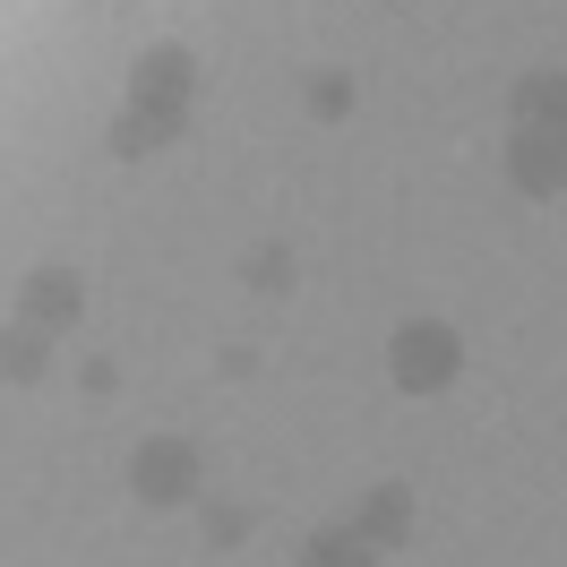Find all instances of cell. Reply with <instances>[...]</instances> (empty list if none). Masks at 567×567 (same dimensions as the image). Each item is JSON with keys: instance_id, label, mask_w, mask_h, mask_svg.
<instances>
[{"instance_id": "obj_3", "label": "cell", "mask_w": 567, "mask_h": 567, "mask_svg": "<svg viewBox=\"0 0 567 567\" xmlns=\"http://www.w3.org/2000/svg\"><path fill=\"white\" fill-rule=\"evenodd\" d=\"M189 95H198V52H189V43H146L138 70H130V104L189 112Z\"/></svg>"}, {"instance_id": "obj_8", "label": "cell", "mask_w": 567, "mask_h": 567, "mask_svg": "<svg viewBox=\"0 0 567 567\" xmlns=\"http://www.w3.org/2000/svg\"><path fill=\"white\" fill-rule=\"evenodd\" d=\"M507 112H516V130H559V138H567V78H559V70H533V78H516Z\"/></svg>"}, {"instance_id": "obj_10", "label": "cell", "mask_w": 567, "mask_h": 567, "mask_svg": "<svg viewBox=\"0 0 567 567\" xmlns=\"http://www.w3.org/2000/svg\"><path fill=\"white\" fill-rule=\"evenodd\" d=\"M301 567H379V550H370L353 525H327V533L301 542Z\"/></svg>"}, {"instance_id": "obj_2", "label": "cell", "mask_w": 567, "mask_h": 567, "mask_svg": "<svg viewBox=\"0 0 567 567\" xmlns=\"http://www.w3.org/2000/svg\"><path fill=\"white\" fill-rule=\"evenodd\" d=\"M130 491L146 498V507H181V498L207 491V456H198V439H146L138 456H130Z\"/></svg>"}, {"instance_id": "obj_9", "label": "cell", "mask_w": 567, "mask_h": 567, "mask_svg": "<svg viewBox=\"0 0 567 567\" xmlns=\"http://www.w3.org/2000/svg\"><path fill=\"white\" fill-rule=\"evenodd\" d=\"M43 370H52V336L27 319H9L0 327V388H35Z\"/></svg>"}, {"instance_id": "obj_11", "label": "cell", "mask_w": 567, "mask_h": 567, "mask_svg": "<svg viewBox=\"0 0 567 567\" xmlns=\"http://www.w3.org/2000/svg\"><path fill=\"white\" fill-rule=\"evenodd\" d=\"M292 276H301V267H292V249H284V241H258L241 258V284H249V292H292Z\"/></svg>"}, {"instance_id": "obj_7", "label": "cell", "mask_w": 567, "mask_h": 567, "mask_svg": "<svg viewBox=\"0 0 567 567\" xmlns=\"http://www.w3.org/2000/svg\"><path fill=\"white\" fill-rule=\"evenodd\" d=\"M353 533L370 542V550H395V542H413V491H404V482L370 491V498H361V516H353Z\"/></svg>"}, {"instance_id": "obj_12", "label": "cell", "mask_w": 567, "mask_h": 567, "mask_svg": "<svg viewBox=\"0 0 567 567\" xmlns=\"http://www.w3.org/2000/svg\"><path fill=\"white\" fill-rule=\"evenodd\" d=\"M198 525H207V542L241 550V542H249V507H241V498H198Z\"/></svg>"}, {"instance_id": "obj_5", "label": "cell", "mask_w": 567, "mask_h": 567, "mask_svg": "<svg viewBox=\"0 0 567 567\" xmlns=\"http://www.w3.org/2000/svg\"><path fill=\"white\" fill-rule=\"evenodd\" d=\"M507 181H516L525 198H559L567 189V138L559 130H516V138H507Z\"/></svg>"}, {"instance_id": "obj_4", "label": "cell", "mask_w": 567, "mask_h": 567, "mask_svg": "<svg viewBox=\"0 0 567 567\" xmlns=\"http://www.w3.org/2000/svg\"><path fill=\"white\" fill-rule=\"evenodd\" d=\"M18 319L43 327V336H70V327L86 319V284H78V267H35V276L18 284Z\"/></svg>"}, {"instance_id": "obj_13", "label": "cell", "mask_w": 567, "mask_h": 567, "mask_svg": "<svg viewBox=\"0 0 567 567\" xmlns=\"http://www.w3.org/2000/svg\"><path fill=\"white\" fill-rule=\"evenodd\" d=\"M310 112H319V121H344V112H353V78L319 70V78H310Z\"/></svg>"}, {"instance_id": "obj_6", "label": "cell", "mask_w": 567, "mask_h": 567, "mask_svg": "<svg viewBox=\"0 0 567 567\" xmlns=\"http://www.w3.org/2000/svg\"><path fill=\"white\" fill-rule=\"evenodd\" d=\"M181 130H189V112H173V104H121V121H112V155H121V164H146V155H164Z\"/></svg>"}, {"instance_id": "obj_1", "label": "cell", "mask_w": 567, "mask_h": 567, "mask_svg": "<svg viewBox=\"0 0 567 567\" xmlns=\"http://www.w3.org/2000/svg\"><path fill=\"white\" fill-rule=\"evenodd\" d=\"M456 370H464V336L447 319H404L388 336V379L404 395H439Z\"/></svg>"}, {"instance_id": "obj_14", "label": "cell", "mask_w": 567, "mask_h": 567, "mask_svg": "<svg viewBox=\"0 0 567 567\" xmlns=\"http://www.w3.org/2000/svg\"><path fill=\"white\" fill-rule=\"evenodd\" d=\"M215 370H224V379H249V370H258V353H249V344H224V361H215Z\"/></svg>"}]
</instances>
